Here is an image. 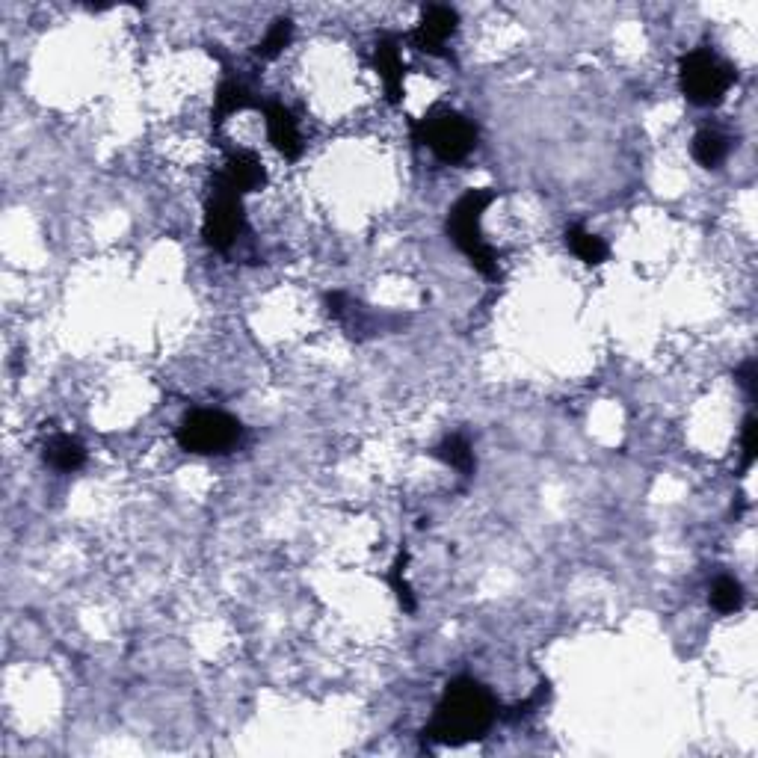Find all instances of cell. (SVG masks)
Wrapping results in <instances>:
<instances>
[{
  "mask_svg": "<svg viewBox=\"0 0 758 758\" xmlns=\"http://www.w3.org/2000/svg\"><path fill=\"white\" fill-rule=\"evenodd\" d=\"M495 717L498 705L483 684L474 679H454L445 687V696L436 705V714L424 729V738L430 744L462 747L480 741L492 729Z\"/></svg>",
  "mask_w": 758,
  "mask_h": 758,
  "instance_id": "1",
  "label": "cell"
},
{
  "mask_svg": "<svg viewBox=\"0 0 758 758\" xmlns=\"http://www.w3.org/2000/svg\"><path fill=\"white\" fill-rule=\"evenodd\" d=\"M495 190H468L465 196L456 199V205L448 211V234L456 246L471 258V264L483 273V276H495L498 273V261H495V249L483 240L480 220L483 211L495 202Z\"/></svg>",
  "mask_w": 758,
  "mask_h": 758,
  "instance_id": "2",
  "label": "cell"
},
{
  "mask_svg": "<svg viewBox=\"0 0 758 758\" xmlns=\"http://www.w3.org/2000/svg\"><path fill=\"white\" fill-rule=\"evenodd\" d=\"M679 83L687 101L696 107H714L735 83V72L708 48H693L679 60Z\"/></svg>",
  "mask_w": 758,
  "mask_h": 758,
  "instance_id": "3",
  "label": "cell"
},
{
  "mask_svg": "<svg viewBox=\"0 0 758 758\" xmlns=\"http://www.w3.org/2000/svg\"><path fill=\"white\" fill-rule=\"evenodd\" d=\"M415 140L445 163H459L477 149V128L462 113L436 110L415 122Z\"/></svg>",
  "mask_w": 758,
  "mask_h": 758,
  "instance_id": "4",
  "label": "cell"
},
{
  "mask_svg": "<svg viewBox=\"0 0 758 758\" xmlns=\"http://www.w3.org/2000/svg\"><path fill=\"white\" fill-rule=\"evenodd\" d=\"M243 436L237 418L220 409H196L178 427V445L190 454H228Z\"/></svg>",
  "mask_w": 758,
  "mask_h": 758,
  "instance_id": "5",
  "label": "cell"
},
{
  "mask_svg": "<svg viewBox=\"0 0 758 758\" xmlns=\"http://www.w3.org/2000/svg\"><path fill=\"white\" fill-rule=\"evenodd\" d=\"M246 226L243 217V196L231 193L226 187L217 184L214 196L205 205V223H202V237L211 249L226 252L234 246L237 234Z\"/></svg>",
  "mask_w": 758,
  "mask_h": 758,
  "instance_id": "6",
  "label": "cell"
},
{
  "mask_svg": "<svg viewBox=\"0 0 758 758\" xmlns=\"http://www.w3.org/2000/svg\"><path fill=\"white\" fill-rule=\"evenodd\" d=\"M456 30V12L451 6H442V3H433L424 9L421 15V24L415 27L412 33V42L418 51L424 54H433V57H442L445 51V42L451 39V33Z\"/></svg>",
  "mask_w": 758,
  "mask_h": 758,
  "instance_id": "7",
  "label": "cell"
},
{
  "mask_svg": "<svg viewBox=\"0 0 758 758\" xmlns=\"http://www.w3.org/2000/svg\"><path fill=\"white\" fill-rule=\"evenodd\" d=\"M267 181V172H264V163L255 157L252 152H231L228 154L226 166L220 172V187H226L237 196H246V193H255L261 190Z\"/></svg>",
  "mask_w": 758,
  "mask_h": 758,
  "instance_id": "8",
  "label": "cell"
},
{
  "mask_svg": "<svg viewBox=\"0 0 758 758\" xmlns=\"http://www.w3.org/2000/svg\"><path fill=\"white\" fill-rule=\"evenodd\" d=\"M264 119H267V137L276 146V152L285 154L288 160H297L303 154V134L294 113L285 104H264Z\"/></svg>",
  "mask_w": 758,
  "mask_h": 758,
  "instance_id": "9",
  "label": "cell"
},
{
  "mask_svg": "<svg viewBox=\"0 0 758 758\" xmlns=\"http://www.w3.org/2000/svg\"><path fill=\"white\" fill-rule=\"evenodd\" d=\"M377 69L382 80H385L391 104H400V95H403V60H400V48H397V42L391 36H382L377 42Z\"/></svg>",
  "mask_w": 758,
  "mask_h": 758,
  "instance_id": "10",
  "label": "cell"
},
{
  "mask_svg": "<svg viewBox=\"0 0 758 758\" xmlns=\"http://www.w3.org/2000/svg\"><path fill=\"white\" fill-rule=\"evenodd\" d=\"M45 462H51L57 471H77L86 462V451L75 436L60 433L45 445Z\"/></svg>",
  "mask_w": 758,
  "mask_h": 758,
  "instance_id": "11",
  "label": "cell"
},
{
  "mask_svg": "<svg viewBox=\"0 0 758 758\" xmlns=\"http://www.w3.org/2000/svg\"><path fill=\"white\" fill-rule=\"evenodd\" d=\"M566 243H569V249L584 261V264H590V267H596V264H602L607 258V243L599 237V234H593V231H587L584 226H569L566 228Z\"/></svg>",
  "mask_w": 758,
  "mask_h": 758,
  "instance_id": "12",
  "label": "cell"
},
{
  "mask_svg": "<svg viewBox=\"0 0 758 758\" xmlns=\"http://www.w3.org/2000/svg\"><path fill=\"white\" fill-rule=\"evenodd\" d=\"M726 154H729V140H726L720 131L705 128V131H699V134L693 137V157H696L702 166L714 169L717 163L726 160Z\"/></svg>",
  "mask_w": 758,
  "mask_h": 758,
  "instance_id": "13",
  "label": "cell"
},
{
  "mask_svg": "<svg viewBox=\"0 0 758 758\" xmlns=\"http://www.w3.org/2000/svg\"><path fill=\"white\" fill-rule=\"evenodd\" d=\"M711 607L717 610V613H735V610H741L744 605V587L735 581V578H717L714 584H711Z\"/></svg>",
  "mask_w": 758,
  "mask_h": 758,
  "instance_id": "14",
  "label": "cell"
},
{
  "mask_svg": "<svg viewBox=\"0 0 758 758\" xmlns=\"http://www.w3.org/2000/svg\"><path fill=\"white\" fill-rule=\"evenodd\" d=\"M436 456H439L442 462H448L456 471H462L465 477L474 471V451H471V445L465 442V436H448V439L436 448Z\"/></svg>",
  "mask_w": 758,
  "mask_h": 758,
  "instance_id": "15",
  "label": "cell"
},
{
  "mask_svg": "<svg viewBox=\"0 0 758 758\" xmlns=\"http://www.w3.org/2000/svg\"><path fill=\"white\" fill-rule=\"evenodd\" d=\"M291 36H294V24H291L288 18H279V21H273V27L267 30V36H264V39H261V45H258V54H261L264 60H273V57H279V54L288 48Z\"/></svg>",
  "mask_w": 758,
  "mask_h": 758,
  "instance_id": "16",
  "label": "cell"
},
{
  "mask_svg": "<svg viewBox=\"0 0 758 758\" xmlns=\"http://www.w3.org/2000/svg\"><path fill=\"white\" fill-rule=\"evenodd\" d=\"M243 107H249V95H246V89H243L237 80H223V83H220V89H217V122H223L226 116L237 113V110H243Z\"/></svg>",
  "mask_w": 758,
  "mask_h": 758,
  "instance_id": "17",
  "label": "cell"
},
{
  "mask_svg": "<svg viewBox=\"0 0 758 758\" xmlns=\"http://www.w3.org/2000/svg\"><path fill=\"white\" fill-rule=\"evenodd\" d=\"M406 554H400L397 560H394V566H391V572H388V587L394 590V596H397V602L400 607L406 610V613H412L415 610V596H412V587L406 584Z\"/></svg>",
  "mask_w": 758,
  "mask_h": 758,
  "instance_id": "18",
  "label": "cell"
},
{
  "mask_svg": "<svg viewBox=\"0 0 758 758\" xmlns=\"http://www.w3.org/2000/svg\"><path fill=\"white\" fill-rule=\"evenodd\" d=\"M756 415H747L744 430H741V448H744V468L756 462Z\"/></svg>",
  "mask_w": 758,
  "mask_h": 758,
  "instance_id": "19",
  "label": "cell"
},
{
  "mask_svg": "<svg viewBox=\"0 0 758 758\" xmlns=\"http://www.w3.org/2000/svg\"><path fill=\"white\" fill-rule=\"evenodd\" d=\"M738 377H741L738 382H741L744 388H750V391H753V388H756V362H747V365L738 371Z\"/></svg>",
  "mask_w": 758,
  "mask_h": 758,
  "instance_id": "20",
  "label": "cell"
}]
</instances>
